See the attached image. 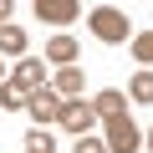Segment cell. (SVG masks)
<instances>
[{
	"label": "cell",
	"instance_id": "8fae6325",
	"mask_svg": "<svg viewBox=\"0 0 153 153\" xmlns=\"http://www.w3.org/2000/svg\"><path fill=\"white\" fill-rule=\"evenodd\" d=\"M56 143H51V133L46 128H36V133H26V153H51Z\"/></svg>",
	"mask_w": 153,
	"mask_h": 153
},
{
	"label": "cell",
	"instance_id": "277c9868",
	"mask_svg": "<svg viewBox=\"0 0 153 153\" xmlns=\"http://www.w3.org/2000/svg\"><path fill=\"white\" fill-rule=\"evenodd\" d=\"M36 16H41V21L66 26V21H76V5H71V0H41V5H36Z\"/></svg>",
	"mask_w": 153,
	"mask_h": 153
},
{
	"label": "cell",
	"instance_id": "30bf717a",
	"mask_svg": "<svg viewBox=\"0 0 153 153\" xmlns=\"http://www.w3.org/2000/svg\"><path fill=\"white\" fill-rule=\"evenodd\" d=\"M0 51L21 56V51H26V31H21V26H5V31H0Z\"/></svg>",
	"mask_w": 153,
	"mask_h": 153
},
{
	"label": "cell",
	"instance_id": "5bb4252c",
	"mask_svg": "<svg viewBox=\"0 0 153 153\" xmlns=\"http://www.w3.org/2000/svg\"><path fill=\"white\" fill-rule=\"evenodd\" d=\"M76 153H107V143H97V138H76Z\"/></svg>",
	"mask_w": 153,
	"mask_h": 153
},
{
	"label": "cell",
	"instance_id": "2e32d148",
	"mask_svg": "<svg viewBox=\"0 0 153 153\" xmlns=\"http://www.w3.org/2000/svg\"><path fill=\"white\" fill-rule=\"evenodd\" d=\"M148 148H153V133H148Z\"/></svg>",
	"mask_w": 153,
	"mask_h": 153
},
{
	"label": "cell",
	"instance_id": "7a4b0ae2",
	"mask_svg": "<svg viewBox=\"0 0 153 153\" xmlns=\"http://www.w3.org/2000/svg\"><path fill=\"white\" fill-rule=\"evenodd\" d=\"M138 148V128H133V117H107V153H133Z\"/></svg>",
	"mask_w": 153,
	"mask_h": 153
},
{
	"label": "cell",
	"instance_id": "9c48e42d",
	"mask_svg": "<svg viewBox=\"0 0 153 153\" xmlns=\"http://www.w3.org/2000/svg\"><path fill=\"white\" fill-rule=\"evenodd\" d=\"M92 107H97V117H117V112H123V92H112V87H107V92H97V102H92Z\"/></svg>",
	"mask_w": 153,
	"mask_h": 153
},
{
	"label": "cell",
	"instance_id": "5b68a950",
	"mask_svg": "<svg viewBox=\"0 0 153 153\" xmlns=\"http://www.w3.org/2000/svg\"><path fill=\"white\" fill-rule=\"evenodd\" d=\"M16 92H46V82H41V61H21V66H16Z\"/></svg>",
	"mask_w": 153,
	"mask_h": 153
},
{
	"label": "cell",
	"instance_id": "3957f363",
	"mask_svg": "<svg viewBox=\"0 0 153 153\" xmlns=\"http://www.w3.org/2000/svg\"><path fill=\"white\" fill-rule=\"evenodd\" d=\"M56 123H61L66 133H76V138H87V128L97 123V107H92V102H66Z\"/></svg>",
	"mask_w": 153,
	"mask_h": 153
},
{
	"label": "cell",
	"instance_id": "8992f818",
	"mask_svg": "<svg viewBox=\"0 0 153 153\" xmlns=\"http://www.w3.org/2000/svg\"><path fill=\"white\" fill-rule=\"evenodd\" d=\"M31 112H36V123H56V117H61L56 92H36V97H31Z\"/></svg>",
	"mask_w": 153,
	"mask_h": 153
},
{
	"label": "cell",
	"instance_id": "ba28073f",
	"mask_svg": "<svg viewBox=\"0 0 153 153\" xmlns=\"http://www.w3.org/2000/svg\"><path fill=\"white\" fill-rule=\"evenodd\" d=\"M46 56H51V61H76V41H71V36H51V41H46Z\"/></svg>",
	"mask_w": 153,
	"mask_h": 153
},
{
	"label": "cell",
	"instance_id": "4fadbf2b",
	"mask_svg": "<svg viewBox=\"0 0 153 153\" xmlns=\"http://www.w3.org/2000/svg\"><path fill=\"white\" fill-rule=\"evenodd\" d=\"M133 56H138V61H148V66H153V31H148V36H138V41H133Z\"/></svg>",
	"mask_w": 153,
	"mask_h": 153
},
{
	"label": "cell",
	"instance_id": "52a82bcc",
	"mask_svg": "<svg viewBox=\"0 0 153 153\" xmlns=\"http://www.w3.org/2000/svg\"><path fill=\"white\" fill-rule=\"evenodd\" d=\"M56 92L61 97H76V92H82V66H61L56 71Z\"/></svg>",
	"mask_w": 153,
	"mask_h": 153
},
{
	"label": "cell",
	"instance_id": "6da1fadb",
	"mask_svg": "<svg viewBox=\"0 0 153 153\" xmlns=\"http://www.w3.org/2000/svg\"><path fill=\"white\" fill-rule=\"evenodd\" d=\"M92 36L97 41H128V16L112 10V5H97L92 10Z\"/></svg>",
	"mask_w": 153,
	"mask_h": 153
},
{
	"label": "cell",
	"instance_id": "7c38bea8",
	"mask_svg": "<svg viewBox=\"0 0 153 153\" xmlns=\"http://www.w3.org/2000/svg\"><path fill=\"white\" fill-rule=\"evenodd\" d=\"M133 97L138 102H153V71H138L133 76Z\"/></svg>",
	"mask_w": 153,
	"mask_h": 153
},
{
	"label": "cell",
	"instance_id": "9a60e30c",
	"mask_svg": "<svg viewBox=\"0 0 153 153\" xmlns=\"http://www.w3.org/2000/svg\"><path fill=\"white\" fill-rule=\"evenodd\" d=\"M0 31H5V5H0Z\"/></svg>",
	"mask_w": 153,
	"mask_h": 153
}]
</instances>
